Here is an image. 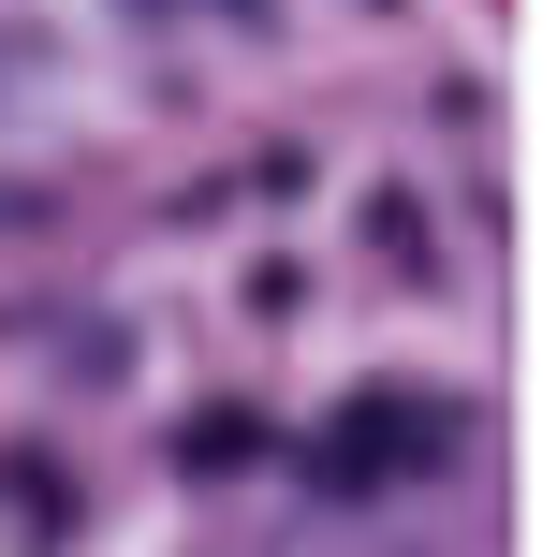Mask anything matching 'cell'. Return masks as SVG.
Returning a JSON list of instances; mask_svg holds the SVG:
<instances>
[{
  "label": "cell",
  "mask_w": 557,
  "mask_h": 557,
  "mask_svg": "<svg viewBox=\"0 0 557 557\" xmlns=\"http://www.w3.org/2000/svg\"><path fill=\"white\" fill-rule=\"evenodd\" d=\"M425 455H455L441 396H352V411L323 425V484H411Z\"/></svg>",
  "instance_id": "cell-1"
}]
</instances>
